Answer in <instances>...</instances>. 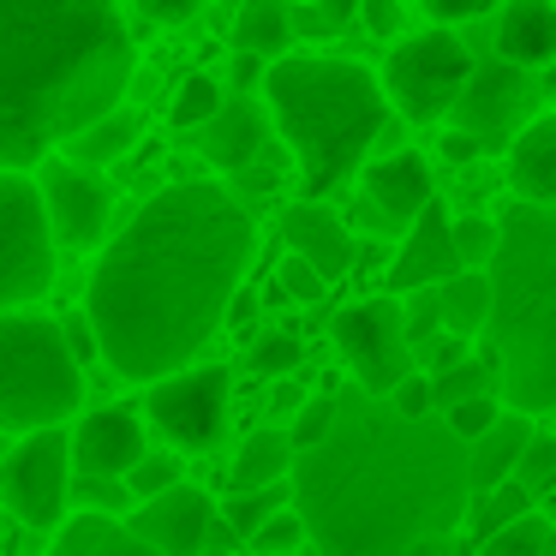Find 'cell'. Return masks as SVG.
I'll return each mask as SVG.
<instances>
[{
  "label": "cell",
  "instance_id": "cell-3",
  "mask_svg": "<svg viewBox=\"0 0 556 556\" xmlns=\"http://www.w3.org/2000/svg\"><path fill=\"white\" fill-rule=\"evenodd\" d=\"M138 73L132 0H0V168L37 174Z\"/></svg>",
  "mask_w": 556,
  "mask_h": 556
},
{
  "label": "cell",
  "instance_id": "cell-15",
  "mask_svg": "<svg viewBox=\"0 0 556 556\" xmlns=\"http://www.w3.org/2000/svg\"><path fill=\"white\" fill-rule=\"evenodd\" d=\"M460 264V245H455V216L443 204H425L419 216L407 222V233L395 240V257H389V288L413 293V288H437L448 281Z\"/></svg>",
  "mask_w": 556,
  "mask_h": 556
},
{
  "label": "cell",
  "instance_id": "cell-41",
  "mask_svg": "<svg viewBox=\"0 0 556 556\" xmlns=\"http://www.w3.org/2000/svg\"><path fill=\"white\" fill-rule=\"evenodd\" d=\"M503 407H508V401H503V395H496V389H491V395H467V401H448V407H443V419H448V425H455V431H460V437H467V443H472V437H484V431H491L496 419H503Z\"/></svg>",
  "mask_w": 556,
  "mask_h": 556
},
{
  "label": "cell",
  "instance_id": "cell-21",
  "mask_svg": "<svg viewBox=\"0 0 556 556\" xmlns=\"http://www.w3.org/2000/svg\"><path fill=\"white\" fill-rule=\"evenodd\" d=\"M491 42L503 61L527 66V73H544L556 66V0H503L496 7Z\"/></svg>",
  "mask_w": 556,
  "mask_h": 556
},
{
  "label": "cell",
  "instance_id": "cell-7",
  "mask_svg": "<svg viewBox=\"0 0 556 556\" xmlns=\"http://www.w3.org/2000/svg\"><path fill=\"white\" fill-rule=\"evenodd\" d=\"M472 73H479V61H472L455 25H425L413 37H395V49L383 54V90L407 126L455 121Z\"/></svg>",
  "mask_w": 556,
  "mask_h": 556
},
{
  "label": "cell",
  "instance_id": "cell-24",
  "mask_svg": "<svg viewBox=\"0 0 556 556\" xmlns=\"http://www.w3.org/2000/svg\"><path fill=\"white\" fill-rule=\"evenodd\" d=\"M293 467H300V448H293L288 425H257L240 443L228 467V491H257V484H288Z\"/></svg>",
  "mask_w": 556,
  "mask_h": 556
},
{
  "label": "cell",
  "instance_id": "cell-47",
  "mask_svg": "<svg viewBox=\"0 0 556 556\" xmlns=\"http://www.w3.org/2000/svg\"><path fill=\"white\" fill-rule=\"evenodd\" d=\"M407 556H455V539H431V544H419V551H407Z\"/></svg>",
  "mask_w": 556,
  "mask_h": 556
},
{
  "label": "cell",
  "instance_id": "cell-29",
  "mask_svg": "<svg viewBox=\"0 0 556 556\" xmlns=\"http://www.w3.org/2000/svg\"><path fill=\"white\" fill-rule=\"evenodd\" d=\"M527 508H539V491H527L520 479H503L491 484V491H472V515H467V544L491 539L496 527H508V520H520Z\"/></svg>",
  "mask_w": 556,
  "mask_h": 556
},
{
  "label": "cell",
  "instance_id": "cell-2",
  "mask_svg": "<svg viewBox=\"0 0 556 556\" xmlns=\"http://www.w3.org/2000/svg\"><path fill=\"white\" fill-rule=\"evenodd\" d=\"M293 503L317 556H407L431 539H467V437L431 413L407 419L389 395H341V419L293 467Z\"/></svg>",
  "mask_w": 556,
  "mask_h": 556
},
{
  "label": "cell",
  "instance_id": "cell-40",
  "mask_svg": "<svg viewBox=\"0 0 556 556\" xmlns=\"http://www.w3.org/2000/svg\"><path fill=\"white\" fill-rule=\"evenodd\" d=\"M413 353H419V371H448V365H460V359H472L479 353V341L472 336H460V329H431V336H419L413 341Z\"/></svg>",
  "mask_w": 556,
  "mask_h": 556
},
{
  "label": "cell",
  "instance_id": "cell-8",
  "mask_svg": "<svg viewBox=\"0 0 556 556\" xmlns=\"http://www.w3.org/2000/svg\"><path fill=\"white\" fill-rule=\"evenodd\" d=\"M61 240L49 228L37 174L0 168V312L7 305H37L54 288Z\"/></svg>",
  "mask_w": 556,
  "mask_h": 556
},
{
  "label": "cell",
  "instance_id": "cell-45",
  "mask_svg": "<svg viewBox=\"0 0 556 556\" xmlns=\"http://www.w3.org/2000/svg\"><path fill=\"white\" fill-rule=\"evenodd\" d=\"M437 150H443V156L455 162V168H467V162H479V156H484V138L472 132V126L448 121V126H443V144H437Z\"/></svg>",
  "mask_w": 556,
  "mask_h": 556
},
{
  "label": "cell",
  "instance_id": "cell-49",
  "mask_svg": "<svg viewBox=\"0 0 556 556\" xmlns=\"http://www.w3.org/2000/svg\"><path fill=\"white\" fill-rule=\"evenodd\" d=\"M551 425H556V413H551Z\"/></svg>",
  "mask_w": 556,
  "mask_h": 556
},
{
  "label": "cell",
  "instance_id": "cell-14",
  "mask_svg": "<svg viewBox=\"0 0 556 556\" xmlns=\"http://www.w3.org/2000/svg\"><path fill=\"white\" fill-rule=\"evenodd\" d=\"M216 508L222 503L204 491V484L180 479L174 491L144 496V503L126 515V527H132L138 539H150L156 551H168V556H204L210 527H216Z\"/></svg>",
  "mask_w": 556,
  "mask_h": 556
},
{
  "label": "cell",
  "instance_id": "cell-4",
  "mask_svg": "<svg viewBox=\"0 0 556 556\" xmlns=\"http://www.w3.org/2000/svg\"><path fill=\"white\" fill-rule=\"evenodd\" d=\"M264 102L305 198H329L348 180H359V168L371 162V144L395 114L383 73L312 49H288L281 61H269Z\"/></svg>",
  "mask_w": 556,
  "mask_h": 556
},
{
  "label": "cell",
  "instance_id": "cell-18",
  "mask_svg": "<svg viewBox=\"0 0 556 556\" xmlns=\"http://www.w3.org/2000/svg\"><path fill=\"white\" fill-rule=\"evenodd\" d=\"M527 97H544V90L527 78V66H515V61H503V54H496V61H484L479 73H472V85H467V97H460L455 121L472 126L479 138H496V132L515 138Z\"/></svg>",
  "mask_w": 556,
  "mask_h": 556
},
{
  "label": "cell",
  "instance_id": "cell-22",
  "mask_svg": "<svg viewBox=\"0 0 556 556\" xmlns=\"http://www.w3.org/2000/svg\"><path fill=\"white\" fill-rule=\"evenodd\" d=\"M42 556H168L156 551L150 539H138L121 515H90V508H73L66 527L49 539Z\"/></svg>",
  "mask_w": 556,
  "mask_h": 556
},
{
  "label": "cell",
  "instance_id": "cell-39",
  "mask_svg": "<svg viewBox=\"0 0 556 556\" xmlns=\"http://www.w3.org/2000/svg\"><path fill=\"white\" fill-rule=\"evenodd\" d=\"M515 479L527 484V491H539V496L556 484V425L539 419V431H532V443H527V455H520Z\"/></svg>",
  "mask_w": 556,
  "mask_h": 556
},
{
  "label": "cell",
  "instance_id": "cell-33",
  "mask_svg": "<svg viewBox=\"0 0 556 556\" xmlns=\"http://www.w3.org/2000/svg\"><path fill=\"white\" fill-rule=\"evenodd\" d=\"M281 503H293V479L288 484H257V491H228V496H222V515L240 527V539H252V532L264 527Z\"/></svg>",
  "mask_w": 556,
  "mask_h": 556
},
{
  "label": "cell",
  "instance_id": "cell-17",
  "mask_svg": "<svg viewBox=\"0 0 556 556\" xmlns=\"http://www.w3.org/2000/svg\"><path fill=\"white\" fill-rule=\"evenodd\" d=\"M359 198L371 210H383L395 222V233H407V222L419 216L425 204H437V168L419 156V150H389V156H371L359 168Z\"/></svg>",
  "mask_w": 556,
  "mask_h": 556
},
{
  "label": "cell",
  "instance_id": "cell-30",
  "mask_svg": "<svg viewBox=\"0 0 556 556\" xmlns=\"http://www.w3.org/2000/svg\"><path fill=\"white\" fill-rule=\"evenodd\" d=\"M556 539V520L544 515V508H527L520 520H508V527H496L491 539L472 544V556H544Z\"/></svg>",
  "mask_w": 556,
  "mask_h": 556
},
{
  "label": "cell",
  "instance_id": "cell-32",
  "mask_svg": "<svg viewBox=\"0 0 556 556\" xmlns=\"http://www.w3.org/2000/svg\"><path fill=\"white\" fill-rule=\"evenodd\" d=\"M300 359H305V348H300V336H293V329H257L252 348H245V371L269 377V383L293 377V371H300Z\"/></svg>",
  "mask_w": 556,
  "mask_h": 556
},
{
  "label": "cell",
  "instance_id": "cell-26",
  "mask_svg": "<svg viewBox=\"0 0 556 556\" xmlns=\"http://www.w3.org/2000/svg\"><path fill=\"white\" fill-rule=\"evenodd\" d=\"M293 30L300 25H293V13L281 0H240V7H233L228 42L245 54H264V61H281V54L293 49Z\"/></svg>",
  "mask_w": 556,
  "mask_h": 556
},
{
  "label": "cell",
  "instance_id": "cell-27",
  "mask_svg": "<svg viewBox=\"0 0 556 556\" xmlns=\"http://www.w3.org/2000/svg\"><path fill=\"white\" fill-rule=\"evenodd\" d=\"M437 312H443V329L479 341L491 324V269H455L448 281H437Z\"/></svg>",
  "mask_w": 556,
  "mask_h": 556
},
{
  "label": "cell",
  "instance_id": "cell-25",
  "mask_svg": "<svg viewBox=\"0 0 556 556\" xmlns=\"http://www.w3.org/2000/svg\"><path fill=\"white\" fill-rule=\"evenodd\" d=\"M138 138H144V114L138 109H109V114H97V121L85 126V132L66 144V156L73 162H85V168H109V162H121V156H132L138 150Z\"/></svg>",
  "mask_w": 556,
  "mask_h": 556
},
{
  "label": "cell",
  "instance_id": "cell-42",
  "mask_svg": "<svg viewBox=\"0 0 556 556\" xmlns=\"http://www.w3.org/2000/svg\"><path fill=\"white\" fill-rule=\"evenodd\" d=\"M389 401H395L407 419H431V413H443L437 407V383H431V371H407L395 389H389Z\"/></svg>",
  "mask_w": 556,
  "mask_h": 556
},
{
  "label": "cell",
  "instance_id": "cell-11",
  "mask_svg": "<svg viewBox=\"0 0 556 556\" xmlns=\"http://www.w3.org/2000/svg\"><path fill=\"white\" fill-rule=\"evenodd\" d=\"M144 413L162 431V443L186 448V455H210L228 437V407H233V371L216 359H192L180 371L144 383Z\"/></svg>",
  "mask_w": 556,
  "mask_h": 556
},
{
  "label": "cell",
  "instance_id": "cell-19",
  "mask_svg": "<svg viewBox=\"0 0 556 556\" xmlns=\"http://www.w3.org/2000/svg\"><path fill=\"white\" fill-rule=\"evenodd\" d=\"M144 448H150V431L132 407H90V413H78V425H73L78 472H114V479H126V472L144 460Z\"/></svg>",
  "mask_w": 556,
  "mask_h": 556
},
{
  "label": "cell",
  "instance_id": "cell-34",
  "mask_svg": "<svg viewBox=\"0 0 556 556\" xmlns=\"http://www.w3.org/2000/svg\"><path fill=\"white\" fill-rule=\"evenodd\" d=\"M186 479V448H162V443H150L144 448V460H138L132 472H126V484H132V496L144 503V496H162V491H174V484Z\"/></svg>",
  "mask_w": 556,
  "mask_h": 556
},
{
  "label": "cell",
  "instance_id": "cell-23",
  "mask_svg": "<svg viewBox=\"0 0 556 556\" xmlns=\"http://www.w3.org/2000/svg\"><path fill=\"white\" fill-rule=\"evenodd\" d=\"M532 431H539V413H520V407H503V419L491 425L484 437L467 443V460H472V491H491V484L515 479L520 455H527Z\"/></svg>",
  "mask_w": 556,
  "mask_h": 556
},
{
  "label": "cell",
  "instance_id": "cell-10",
  "mask_svg": "<svg viewBox=\"0 0 556 556\" xmlns=\"http://www.w3.org/2000/svg\"><path fill=\"white\" fill-rule=\"evenodd\" d=\"M329 348H336L341 371H348L359 389H371V395H389L407 371H419L407 305H401L395 288L341 305V312L329 317Z\"/></svg>",
  "mask_w": 556,
  "mask_h": 556
},
{
  "label": "cell",
  "instance_id": "cell-6",
  "mask_svg": "<svg viewBox=\"0 0 556 556\" xmlns=\"http://www.w3.org/2000/svg\"><path fill=\"white\" fill-rule=\"evenodd\" d=\"M85 371L61 317L30 305L0 312V431L25 437L42 425H66L85 413Z\"/></svg>",
  "mask_w": 556,
  "mask_h": 556
},
{
  "label": "cell",
  "instance_id": "cell-9",
  "mask_svg": "<svg viewBox=\"0 0 556 556\" xmlns=\"http://www.w3.org/2000/svg\"><path fill=\"white\" fill-rule=\"evenodd\" d=\"M73 431L66 425H42V431L13 437V448L0 455V508L30 532H61L73 515Z\"/></svg>",
  "mask_w": 556,
  "mask_h": 556
},
{
  "label": "cell",
  "instance_id": "cell-36",
  "mask_svg": "<svg viewBox=\"0 0 556 556\" xmlns=\"http://www.w3.org/2000/svg\"><path fill=\"white\" fill-rule=\"evenodd\" d=\"M276 288L288 293L293 305H317V300H329V288H336V281H329L305 252H281V264H276Z\"/></svg>",
  "mask_w": 556,
  "mask_h": 556
},
{
  "label": "cell",
  "instance_id": "cell-35",
  "mask_svg": "<svg viewBox=\"0 0 556 556\" xmlns=\"http://www.w3.org/2000/svg\"><path fill=\"white\" fill-rule=\"evenodd\" d=\"M73 508H90V515H132L138 496L126 479H114V472H78L73 479Z\"/></svg>",
  "mask_w": 556,
  "mask_h": 556
},
{
  "label": "cell",
  "instance_id": "cell-1",
  "mask_svg": "<svg viewBox=\"0 0 556 556\" xmlns=\"http://www.w3.org/2000/svg\"><path fill=\"white\" fill-rule=\"evenodd\" d=\"M257 252L252 204L228 180H174L114 228L85 281L102 365L126 383H156L233 324Z\"/></svg>",
  "mask_w": 556,
  "mask_h": 556
},
{
  "label": "cell",
  "instance_id": "cell-48",
  "mask_svg": "<svg viewBox=\"0 0 556 556\" xmlns=\"http://www.w3.org/2000/svg\"><path fill=\"white\" fill-rule=\"evenodd\" d=\"M544 556H556V539H551V551H544Z\"/></svg>",
  "mask_w": 556,
  "mask_h": 556
},
{
  "label": "cell",
  "instance_id": "cell-16",
  "mask_svg": "<svg viewBox=\"0 0 556 556\" xmlns=\"http://www.w3.org/2000/svg\"><path fill=\"white\" fill-rule=\"evenodd\" d=\"M281 245H288V252H305L329 281H341L359 264V228H353L341 210H329L324 198H300V204L281 210Z\"/></svg>",
  "mask_w": 556,
  "mask_h": 556
},
{
  "label": "cell",
  "instance_id": "cell-46",
  "mask_svg": "<svg viewBox=\"0 0 556 556\" xmlns=\"http://www.w3.org/2000/svg\"><path fill=\"white\" fill-rule=\"evenodd\" d=\"M198 7H204V0H132V13H138V18H150V25H168V30L186 25Z\"/></svg>",
  "mask_w": 556,
  "mask_h": 556
},
{
  "label": "cell",
  "instance_id": "cell-13",
  "mask_svg": "<svg viewBox=\"0 0 556 556\" xmlns=\"http://www.w3.org/2000/svg\"><path fill=\"white\" fill-rule=\"evenodd\" d=\"M276 121H269V102L257 109V90H228V102H222V114L198 132V156L210 162V168L222 174V180H233V174L257 168V162H281V138Z\"/></svg>",
  "mask_w": 556,
  "mask_h": 556
},
{
  "label": "cell",
  "instance_id": "cell-12",
  "mask_svg": "<svg viewBox=\"0 0 556 556\" xmlns=\"http://www.w3.org/2000/svg\"><path fill=\"white\" fill-rule=\"evenodd\" d=\"M37 186L61 252H102L114 240V192L97 168H85L73 156H49L37 168Z\"/></svg>",
  "mask_w": 556,
  "mask_h": 556
},
{
  "label": "cell",
  "instance_id": "cell-5",
  "mask_svg": "<svg viewBox=\"0 0 556 556\" xmlns=\"http://www.w3.org/2000/svg\"><path fill=\"white\" fill-rule=\"evenodd\" d=\"M479 348L503 371V401L520 413H556V204L503 210V245L491 257V324Z\"/></svg>",
  "mask_w": 556,
  "mask_h": 556
},
{
  "label": "cell",
  "instance_id": "cell-20",
  "mask_svg": "<svg viewBox=\"0 0 556 556\" xmlns=\"http://www.w3.org/2000/svg\"><path fill=\"white\" fill-rule=\"evenodd\" d=\"M503 174H508V192L515 198L556 204V109L520 121V132L503 150Z\"/></svg>",
  "mask_w": 556,
  "mask_h": 556
},
{
  "label": "cell",
  "instance_id": "cell-44",
  "mask_svg": "<svg viewBox=\"0 0 556 556\" xmlns=\"http://www.w3.org/2000/svg\"><path fill=\"white\" fill-rule=\"evenodd\" d=\"M401 18H407V0H359V25L371 30L377 42H395Z\"/></svg>",
  "mask_w": 556,
  "mask_h": 556
},
{
  "label": "cell",
  "instance_id": "cell-37",
  "mask_svg": "<svg viewBox=\"0 0 556 556\" xmlns=\"http://www.w3.org/2000/svg\"><path fill=\"white\" fill-rule=\"evenodd\" d=\"M336 419H341V395H305L300 407L288 413V437H293V448H312V443H324L329 431H336Z\"/></svg>",
  "mask_w": 556,
  "mask_h": 556
},
{
  "label": "cell",
  "instance_id": "cell-28",
  "mask_svg": "<svg viewBox=\"0 0 556 556\" xmlns=\"http://www.w3.org/2000/svg\"><path fill=\"white\" fill-rule=\"evenodd\" d=\"M222 102H228V85H222L216 73H186L168 97V126L174 132H204L222 114Z\"/></svg>",
  "mask_w": 556,
  "mask_h": 556
},
{
  "label": "cell",
  "instance_id": "cell-31",
  "mask_svg": "<svg viewBox=\"0 0 556 556\" xmlns=\"http://www.w3.org/2000/svg\"><path fill=\"white\" fill-rule=\"evenodd\" d=\"M305 544H312V520H305V508L281 503L276 515L245 539V556H305Z\"/></svg>",
  "mask_w": 556,
  "mask_h": 556
},
{
  "label": "cell",
  "instance_id": "cell-43",
  "mask_svg": "<svg viewBox=\"0 0 556 556\" xmlns=\"http://www.w3.org/2000/svg\"><path fill=\"white\" fill-rule=\"evenodd\" d=\"M503 0H419V13L431 25H472V18H496Z\"/></svg>",
  "mask_w": 556,
  "mask_h": 556
},
{
  "label": "cell",
  "instance_id": "cell-38",
  "mask_svg": "<svg viewBox=\"0 0 556 556\" xmlns=\"http://www.w3.org/2000/svg\"><path fill=\"white\" fill-rule=\"evenodd\" d=\"M455 245H460V264H467V269H491L496 245H503V222H491V216H455Z\"/></svg>",
  "mask_w": 556,
  "mask_h": 556
}]
</instances>
